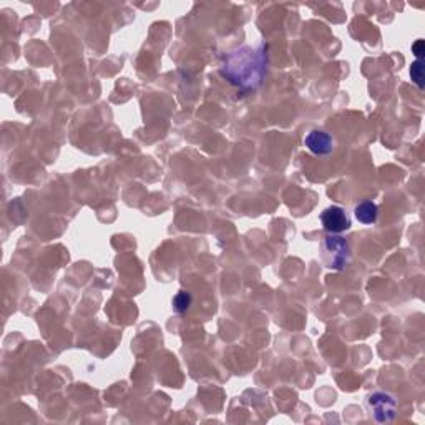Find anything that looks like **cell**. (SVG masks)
<instances>
[{
  "mask_svg": "<svg viewBox=\"0 0 425 425\" xmlns=\"http://www.w3.org/2000/svg\"><path fill=\"white\" fill-rule=\"evenodd\" d=\"M191 302H193V297H191L190 292L179 291L178 294L173 297V309L177 311L178 314H183V313H186L188 309H190Z\"/></svg>",
  "mask_w": 425,
  "mask_h": 425,
  "instance_id": "52a82bcc",
  "label": "cell"
},
{
  "mask_svg": "<svg viewBox=\"0 0 425 425\" xmlns=\"http://www.w3.org/2000/svg\"><path fill=\"white\" fill-rule=\"evenodd\" d=\"M321 223L329 234H341L348 231L350 225L349 214L341 206H329L321 213Z\"/></svg>",
  "mask_w": 425,
  "mask_h": 425,
  "instance_id": "277c9868",
  "label": "cell"
},
{
  "mask_svg": "<svg viewBox=\"0 0 425 425\" xmlns=\"http://www.w3.org/2000/svg\"><path fill=\"white\" fill-rule=\"evenodd\" d=\"M220 72L243 94L256 90L268 73V45L260 42L254 47L236 48L223 57Z\"/></svg>",
  "mask_w": 425,
  "mask_h": 425,
  "instance_id": "6da1fadb",
  "label": "cell"
},
{
  "mask_svg": "<svg viewBox=\"0 0 425 425\" xmlns=\"http://www.w3.org/2000/svg\"><path fill=\"white\" fill-rule=\"evenodd\" d=\"M410 77H412V82H414L419 89H424V62L422 60H415V62L410 65Z\"/></svg>",
  "mask_w": 425,
  "mask_h": 425,
  "instance_id": "ba28073f",
  "label": "cell"
},
{
  "mask_svg": "<svg viewBox=\"0 0 425 425\" xmlns=\"http://www.w3.org/2000/svg\"><path fill=\"white\" fill-rule=\"evenodd\" d=\"M371 417L379 424H389L396 417L397 401L387 392H374L367 398Z\"/></svg>",
  "mask_w": 425,
  "mask_h": 425,
  "instance_id": "3957f363",
  "label": "cell"
},
{
  "mask_svg": "<svg viewBox=\"0 0 425 425\" xmlns=\"http://www.w3.org/2000/svg\"><path fill=\"white\" fill-rule=\"evenodd\" d=\"M306 148L318 156H326L334 150V140L322 130H313L304 138Z\"/></svg>",
  "mask_w": 425,
  "mask_h": 425,
  "instance_id": "5b68a950",
  "label": "cell"
},
{
  "mask_svg": "<svg viewBox=\"0 0 425 425\" xmlns=\"http://www.w3.org/2000/svg\"><path fill=\"white\" fill-rule=\"evenodd\" d=\"M321 256L327 268L341 271L350 260V246L348 239L337 234H327L322 241Z\"/></svg>",
  "mask_w": 425,
  "mask_h": 425,
  "instance_id": "7a4b0ae2",
  "label": "cell"
},
{
  "mask_svg": "<svg viewBox=\"0 0 425 425\" xmlns=\"http://www.w3.org/2000/svg\"><path fill=\"white\" fill-rule=\"evenodd\" d=\"M354 216L362 225H374L379 218V206L374 201H362L354 208Z\"/></svg>",
  "mask_w": 425,
  "mask_h": 425,
  "instance_id": "8992f818",
  "label": "cell"
},
{
  "mask_svg": "<svg viewBox=\"0 0 425 425\" xmlns=\"http://www.w3.org/2000/svg\"><path fill=\"white\" fill-rule=\"evenodd\" d=\"M412 52H414V55L417 57V60H422L424 57V40H417L412 45Z\"/></svg>",
  "mask_w": 425,
  "mask_h": 425,
  "instance_id": "9c48e42d",
  "label": "cell"
}]
</instances>
